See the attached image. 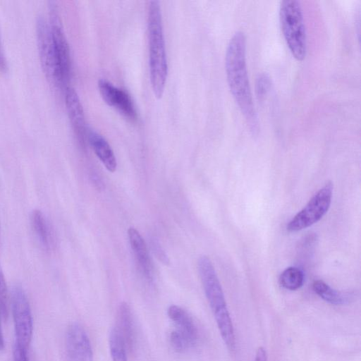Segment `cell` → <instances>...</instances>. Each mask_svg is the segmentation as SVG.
I'll return each mask as SVG.
<instances>
[{"instance_id": "1", "label": "cell", "mask_w": 361, "mask_h": 361, "mask_svg": "<svg viewBox=\"0 0 361 361\" xmlns=\"http://www.w3.org/2000/svg\"><path fill=\"white\" fill-rule=\"evenodd\" d=\"M225 68L230 91L252 135L259 131L246 64V37L238 31L231 38L225 56Z\"/></svg>"}, {"instance_id": "2", "label": "cell", "mask_w": 361, "mask_h": 361, "mask_svg": "<svg viewBox=\"0 0 361 361\" xmlns=\"http://www.w3.org/2000/svg\"><path fill=\"white\" fill-rule=\"evenodd\" d=\"M197 269L220 335L228 350L233 352L236 347L234 327L215 269L205 255L199 258Z\"/></svg>"}, {"instance_id": "3", "label": "cell", "mask_w": 361, "mask_h": 361, "mask_svg": "<svg viewBox=\"0 0 361 361\" xmlns=\"http://www.w3.org/2000/svg\"><path fill=\"white\" fill-rule=\"evenodd\" d=\"M147 31L150 82L154 97L160 99L164 92L168 64L161 7L156 0L149 3Z\"/></svg>"}, {"instance_id": "4", "label": "cell", "mask_w": 361, "mask_h": 361, "mask_svg": "<svg viewBox=\"0 0 361 361\" xmlns=\"http://www.w3.org/2000/svg\"><path fill=\"white\" fill-rule=\"evenodd\" d=\"M279 20L291 54L298 61L304 60L307 54V36L300 2L295 0L282 1L279 7Z\"/></svg>"}, {"instance_id": "5", "label": "cell", "mask_w": 361, "mask_h": 361, "mask_svg": "<svg viewBox=\"0 0 361 361\" xmlns=\"http://www.w3.org/2000/svg\"><path fill=\"white\" fill-rule=\"evenodd\" d=\"M50 18L51 32L55 62L54 82L66 88L71 74V54L69 44L63 30L56 8L51 3Z\"/></svg>"}, {"instance_id": "6", "label": "cell", "mask_w": 361, "mask_h": 361, "mask_svg": "<svg viewBox=\"0 0 361 361\" xmlns=\"http://www.w3.org/2000/svg\"><path fill=\"white\" fill-rule=\"evenodd\" d=\"M333 184L327 182L287 224L289 232H298L319 221L328 212L332 199Z\"/></svg>"}, {"instance_id": "7", "label": "cell", "mask_w": 361, "mask_h": 361, "mask_svg": "<svg viewBox=\"0 0 361 361\" xmlns=\"http://www.w3.org/2000/svg\"><path fill=\"white\" fill-rule=\"evenodd\" d=\"M11 307L16 334L15 343L27 349L32 336V317L27 296L19 285L12 288Z\"/></svg>"}, {"instance_id": "8", "label": "cell", "mask_w": 361, "mask_h": 361, "mask_svg": "<svg viewBox=\"0 0 361 361\" xmlns=\"http://www.w3.org/2000/svg\"><path fill=\"white\" fill-rule=\"evenodd\" d=\"M66 348L69 361H93L90 338L78 322L71 324L67 329Z\"/></svg>"}, {"instance_id": "9", "label": "cell", "mask_w": 361, "mask_h": 361, "mask_svg": "<svg viewBox=\"0 0 361 361\" xmlns=\"http://www.w3.org/2000/svg\"><path fill=\"white\" fill-rule=\"evenodd\" d=\"M98 89L102 99L108 106L131 121L137 118L133 102L126 92L103 79L98 81Z\"/></svg>"}, {"instance_id": "10", "label": "cell", "mask_w": 361, "mask_h": 361, "mask_svg": "<svg viewBox=\"0 0 361 361\" xmlns=\"http://www.w3.org/2000/svg\"><path fill=\"white\" fill-rule=\"evenodd\" d=\"M37 37L41 64L47 77L54 82L55 62L50 25L46 20L38 17L37 20Z\"/></svg>"}, {"instance_id": "11", "label": "cell", "mask_w": 361, "mask_h": 361, "mask_svg": "<svg viewBox=\"0 0 361 361\" xmlns=\"http://www.w3.org/2000/svg\"><path fill=\"white\" fill-rule=\"evenodd\" d=\"M65 104L74 133L80 144L84 146L87 135L84 111L77 92L71 87L66 88Z\"/></svg>"}, {"instance_id": "12", "label": "cell", "mask_w": 361, "mask_h": 361, "mask_svg": "<svg viewBox=\"0 0 361 361\" xmlns=\"http://www.w3.org/2000/svg\"><path fill=\"white\" fill-rule=\"evenodd\" d=\"M128 235L130 247L140 272L147 280H152L153 266L145 241L139 231L133 227L128 228Z\"/></svg>"}, {"instance_id": "13", "label": "cell", "mask_w": 361, "mask_h": 361, "mask_svg": "<svg viewBox=\"0 0 361 361\" xmlns=\"http://www.w3.org/2000/svg\"><path fill=\"white\" fill-rule=\"evenodd\" d=\"M31 225L39 243L47 251L56 247V240L54 231L43 212L35 209L31 214Z\"/></svg>"}, {"instance_id": "14", "label": "cell", "mask_w": 361, "mask_h": 361, "mask_svg": "<svg viewBox=\"0 0 361 361\" xmlns=\"http://www.w3.org/2000/svg\"><path fill=\"white\" fill-rule=\"evenodd\" d=\"M87 135L97 157L109 171L114 172L116 170L117 161L109 142L102 135L93 130H88Z\"/></svg>"}, {"instance_id": "15", "label": "cell", "mask_w": 361, "mask_h": 361, "mask_svg": "<svg viewBox=\"0 0 361 361\" xmlns=\"http://www.w3.org/2000/svg\"><path fill=\"white\" fill-rule=\"evenodd\" d=\"M167 314L175 324L176 329L186 336L195 345L198 339V331L189 313L178 305H171L167 310Z\"/></svg>"}, {"instance_id": "16", "label": "cell", "mask_w": 361, "mask_h": 361, "mask_svg": "<svg viewBox=\"0 0 361 361\" xmlns=\"http://www.w3.org/2000/svg\"><path fill=\"white\" fill-rule=\"evenodd\" d=\"M116 328L124 339L128 350L131 351L135 344V331L130 305L122 302L117 310Z\"/></svg>"}, {"instance_id": "17", "label": "cell", "mask_w": 361, "mask_h": 361, "mask_svg": "<svg viewBox=\"0 0 361 361\" xmlns=\"http://www.w3.org/2000/svg\"><path fill=\"white\" fill-rule=\"evenodd\" d=\"M312 289L319 297L331 305H344L348 303L353 298L352 293L338 291L322 280L314 281Z\"/></svg>"}, {"instance_id": "18", "label": "cell", "mask_w": 361, "mask_h": 361, "mask_svg": "<svg viewBox=\"0 0 361 361\" xmlns=\"http://www.w3.org/2000/svg\"><path fill=\"white\" fill-rule=\"evenodd\" d=\"M109 346L112 361H128L126 342L116 326L109 332Z\"/></svg>"}, {"instance_id": "19", "label": "cell", "mask_w": 361, "mask_h": 361, "mask_svg": "<svg viewBox=\"0 0 361 361\" xmlns=\"http://www.w3.org/2000/svg\"><path fill=\"white\" fill-rule=\"evenodd\" d=\"M279 281L283 288L289 290H295L302 286L304 274L299 268L289 267L281 272Z\"/></svg>"}, {"instance_id": "20", "label": "cell", "mask_w": 361, "mask_h": 361, "mask_svg": "<svg viewBox=\"0 0 361 361\" xmlns=\"http://www.w3.org/2000/svg\"><path fill=\"white\" fill-rule=\"evenodd\" d=\"M169 342L171 347L178 353H183L195 345L186 336L176 329L169 334Z\"/></svg>"}, {"instance_id": "21", "label": "cell", "mask_w": 361, "mask_h": 361, "mask_svg": "<svg viewBox=\"0 0 361 361\" xmlns=\"http://www.w3.org/2000/svg\"><path fill=\"white\" fill-rule=\"evenodd\" d=\"M9 311V296L4 274L0 265V312L2 317L6 319Z\"/></svg>"}, {"instance_id": "22", "label": "cell", "mask_w": 361, "mask_h": 361, "mask_svg": "<svg viewBox=\"0 0 361 361\" xmlns=\"http://www.w3.org/2000/svg\"><path fill=\"white\" fill-rule=\"evenodd\" d=\"M271 80L267 73L259 75L256 82V93L259 99H263L271 89Z\"/></svg>"}, {"instance_id": "23", "label": "cell", "mask_w": 361, "mask_h": 361, "mask_svg": "<svg viewBox=\"0 0 361 361\" xmlns=\"http://www.w3.org/2000/svg\"><path fill=\"white\" fill-rule=\"evenodd\" d=\"M13 361H29L27 349L15 343L13 350Z\"/></svg>"}, {"instance_id": "24", "label": "cell", "mask_w": 361, "mask_h": 361, "mask_svg": "<svg viewBox=\"0 0 361 361\" xmlns=\"http://www.w3.org/2000/svg\"><path fill=\"white\" fill-rule=\"evenodd\" d=\"M254 361H268L267 353L264 347L260 346L257 348Z\"/></svg>"}, {"instance_id": "25", "label": "cell", "mask_w": 361, "mask_h": 361, "mask_svg": "<svg viewBox=\"0 0 361 361\" xmlns=\"http://www.w3.org/2000/svg\"><path fill=\"white\" fill-rule=\"evenodd\" d=\"M153 247L154 250V252H156L157 257H159L160 260H161L164 263L169 262V261L167 259V257H166L164 251L161 249H160L161 247H160L159 243H153Z\"/></svg>"}, {"instance_id": "26", "label": "cell", "mask_w": 361, "mask_h": 361, "mask_svg": "<svg viewBox=\"0 0 361 361\" xmlns=\"http://www.w3.org/2000/svg\"><path fill=\"white\" fill-rule=\"evenodd\" d=\"M7 68L6 60L0 43V71H5Z\"/></svg>"}, {"instance_id": "27", "label": "cell", "mask_w": 361, "mask_h": 361, "mask_svg": "<svg viewBox=\"0 0 361 361\" xmlns=\"http://www.w3.org/2000/svg\"><path fill=\"white\" fill-rule=\"evenodd\" d=\"M1 312H0V350H3L4 348V339L3 336V331L1 328Z\"/></svg>"}]
</instances>
